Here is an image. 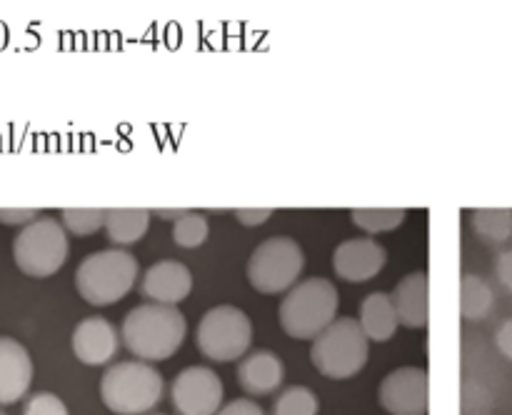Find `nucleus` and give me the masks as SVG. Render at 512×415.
<instances>
[{
  "mask_svg": "<svg viewBox=\"0 0 512 415\" xmlns=\"http://www.w3.org/2000/svg\"><path fill=\"white\" fill-rule=\"evenodd\" d=\"M185 333H188V323L178 305L160 303L135 305L125 315L123 328H120L125 348L145 363H160L178 353Z\"/></svg>",
  "mask_w": 512,
  "mask_h": 415,
  "instance_id": "obj_1",
  "label": "nucleus"
},
{
  "mask_svg": "<svg viewBox=\"0 0 512 415\" xmlns=\"http://www.w3.org/2000/svg\"><path fill=\"white\" fill-rule=\"evenodd\" d=\"M165 380L153 363L120 360L100 378V398L115 415H145L163 400Z\"/></svg>",
  "mask_w": 512,
  "mask_h": 415,
  "instance_id": "obj_2",
  "label": "nucleus"
},
{
  "mask_svg": "<svg viewBox=\"0 0 512 415\" xmlns=\"http://www.w3.org/2000/svg\"><path fill=\"white\" fill-rule=\"evenodd\" d=\"M138 258L125 248H105L85 255L75 270V288L90 305H113L138 283Z\"/></svg>",
  "mask_w": 512,
  "mask_h": 415,
  "instance_id": "obj_3",
  "label": "nucleus"
},
{
  "mask_svg": "<svg viewBox=\"0 0 512 415\" xmlns=\"http://www.w3.org/2000/svg\"><path fill=\"white\" fill-rule=\"evenodd\" d=\"M340 293L328 278H308L288 290L280 303V325L295 340H315L338 320Z\"/></svg>",
  "mask_w": 512,
  "mask_h": 415,
  "instance_id": "obj_4",
  "label": "nucleus"
},
{
  "mask_svg": "<svg viewBox=\"0 0 512 415\" xmlns=\"http://www.w3.org/2000/svg\"><path fill=\"white\" fill-rule=\"evenodd\" d=\"M370 340L358 318H338L313 340L310 360L320 375L330 380H348L365 368Z\"/></svg>",
  "mask_w": 512,
  "mask_h": 415,
  "instance_id": "obj_5",
  "label": "nucleus"
},
{
  "mask_svg": "<svg viewBox=\"0 0 512 415\" xmlns=\"http://www.w3.org/2000/svg\"><path fill=\"white\" fill-rule=\"evenodd\" d=\"M303 268L305 253L298 240L288 238V235H273L250 253L245 273L258 293L280 295L298 285Z\"/></svg>",
  "mask_w": 512,
  "mask_h": 415,
  "instance_id": "obj_6",
  "label": "nucleus"
},
{
  "mask_svg": "<svg viewBox=\"0 0 512 415\" xmlns=\"http://www.w3.org/2000/svg\"><path fill=\"white\" fill-rule=\"evenodd\" d=\"M70 253L68 230L55 218H38L13 240L15 265L30 278H50L65 265Z\"/></svg>",
  "mask_w": 512,
  "mask_h": 415,
  "instance_id": "obj_7",
  "label": "nucleus"
},
{
  "mask_svg": "<svg viewBox=\"0 0 512 415\" xmlns=\"http://www.w3.org/2000/svg\"><path fill=\"white\" fill-rule=\"evenodd\" d=\"M198 350L215 363H233L248 355L253 343V323L235 305H215L200 318L195 330Z\"/></svg>",
  "mask_w": 512,
  "mask_h": 415,
  "instance_id": "obj_8",
  "label": "nucleus"
},
{
  "mask_svg": "<svg viewBox=\"0 0 512 415\" xmlns=\"http://www.w3.org/2000/svg\"><path fill=\"white\" fill-rule=\"evenodd\" d=\"M223 395V380L205 365L183 368L170 388V400L178 415H218L223 408Z\"/></svg>",
  "mask_w": 512,
  "mask_h": 415,
  "instance_id": "obj_9",
  "label": "nucleus"
},
{
  "mask_svg": "<svg viewBox=\"0 0 512 415\" xmlns=\"http://www.w3.org/2000/svg\"><path fill=\"white\" fill-rule=\"evenodd\" d=\"M380 405L390 415H428L430 375L425 368L403 365L390 370L378 390Z\"/></svg>",
  "mask_w": 512,
  "mask_h": 415,
  "instance_id": "obj_10",
  "label": "nucleus"
},
{
  "mask_svg": "<svg viewBox=\"0 0 512 415\" xmlns=\"http://www.w3.org/2000/svg\"><path fill=\"white\" fill-rule=\"evenodd\" d=\"M388 263V250L375 238H350L333 253V268L348 283H368Z\"/></svg>",
  "mask_w": 512,
  "mask_h": 415,
  "instance_id": "obj_11",
  "label": "nucleus"
},
{
  "mask_svg": "<svg viewBox=\"0 0 512 415\" xmlns=\"http://www.w3.org/2000/svg\"><path fill=\"white\" fill-rule=\"evenodd\" d=\"M70 345H73V353L80 363L105 365L118 353L120 338L110 320L100 318V315H90V318L80 320L75 325Z\"/></svg>",
  "mask_w": 512,
  "mask_h": 415,
  "instance_id": "obj_12",
  "label": "nucleus"
},
{
  "mask_svg": "<svg viewBox=\"0 0 512 415\" xmlns=\"http://www.w3.org/2000/svg\"><path fill=\"white\" fill-rule=\"evenodd\" d=\"M140 290L150 303L178 305L193 290V273L180 260H160L145 270Z\"/></svg>",
  "mask_w": 512,
  "mask_h": 415,
  "instance_id": "obj_13",
  "label": "nucleus"
},
{
  "mask_svg": "<svg viewBox=\"0 0 512 415\" xmlns=\"http://www.w3.org/2000/svg\"><path fill=\"white\" fill-rule=\"evenodd\" d=\"M33 383V358L10 335H0V405L18 403Z\"/></svg>",
  "mask_w": 512,
  "mask_h": 415,
  "instance_id": "obj_14",
  "label": "nucleus"
},
{
  "mask_svg": "<svg viewBox=\"0 0 512 415\" xmlns=\"http://www.w3.org/2000/svg\"><path fill=\"white\" fill-rule=\"evenodd\" d=\"M395 310H398V320L405 328L420 330L428 325L430 320V278L425 270H415L408 273L390 293Z\"/></svg>",
  "mask_w": 512,
  "mask_h": 415,
  "instance_id": "obj_15",
  "label": "nucleus"
},
{
  "mask_svg": "<svg viewBox=\"0 0 512 415\" xmlns=\"http://www.w3.org/2000/svg\"><path fill=\"white\" fill-rule=\"evenodd\" d=\"M285 365L278 353L268 348H258L240 358L238 383L248 395H270L283 385Z\"/></svg>",
  "mask_w": 512,
  "mask_h": 415,
  "instance_id": "obj_16",
  "label": "nucleus"
},
{
  "mask_svg": "<svg viewBox=\"0 0 512 415\" xmlns=\"http://www.w3.org/2000/svg\"><path fill=\"white\" fill-rule=\"evenodd\" d=\"M358 323L360 328L365 330V335H368V340L385 343V340L393 338L400 320H398V310H395L390 293L375 290V293L365 295L363 305H360Z\"/></svg>",
  "mask_w": 512,
  "mask_h": 415,
  "instance_id": "obj_17",
  "label": "nucleus"
},
{
  "mask_svg": "<svg viewBox=\"0 0 512 415\" xmlns=\"http://www.w3.org/2000/svg\"><path fill=\"white\" fill-rule=\"evenodd\" d=\"M150 215L153 213L148 208H108V213H105L108 240L118 248L138 243L148 233Z\"/></svg>",
  "mask_w": 512,
  "mask_h": 415,
  "instance_id": "obj_18",
  "label": "nucleus"
},
{
  "mask_svg": "<svg viewBox=\"0 0 512 415\" xmlns=\"http://www.w3.org/2000/svg\"><path fill=\"white\" fill-rule=\"evenodd\" d=\"M495 305V293L485 278L465 273L460 280V313L465 320H483Z\"/></svg>",
  "mask_w": 512,
  "mask_h": 415,
  "instance_id": "obj_19",
  "label": "nucleus"
},
{
  "mask_svg": "<svg viewBox=\"0 0 512 415\" xmlns=\"http://www.w3.org/2000/svg\"><path fill=\"white\" fill-rule=\"evenodd\" d=\"M470 225L485 243H508L512 238V208H478L470 215Z\"/></svg>",
  "mask_w": 512,
  "mask_h": 415,
  "instance_id": "obj_20",
  "label": "nucleus"
},
{
  "mask_svg": "<svg viewBox=\"0 0 512 415\" xmlns=\"http://www.w3.org/2000/svg\"><path fill=\"white\" fill-rule=\"evenodd\" d=\"M408 210L405 208H353L350 220L365 233H388L403 225Z\"/></svg>",
  "mask_w": 512,
  "mask_h": 415,
  "instance_id": "obj_21",
  "label": "nucleus"
},
{
  "mask_svg": "<svg viewBox=\"0 0 512 415\" xmlns=\"http://www.w3.org/2000/svg\"><path fill=\"white\" fill-rule=\"evenodd\" d=\"M320 400L308 385H290L275 398L273 415H318Z\"/></svg>",
  "mask_w": 512,
  "mask_h": 415,
  "instance_id": "obj_22",
  "label": "nucleus"
},
{
  "mask_svg": "<svg viewBox=\"0 0 512 415\" xmlns=\"http://www.w3.org/2000/svg\"><path fill=\"white\" fill-rule=\"evenodd\" d=\"M105 213H108V208H63L60 218H63V228L68 233L88 238V235L105 228Z\"/></svg>",
  "mask_w": 512,
  "mask_h": 415,
  "instance_id": "obj_23",
  "label": "nucleus"
},
{
  "mask_svg": "<svg viewBox=\"0 0 512 415\" xmlns=\"http://www.w3.org/2000/svg\"><path fill=\"white\" fill-rule=\"evenodd\" d=\"M210 225L205 215H200L198 210H188L180 220H175L173 225V240L180 248H198L208 240Z\"/></svg>",
  "mask_w": 512,
  "mask_h": 415,
  "instance_id": "obj_24",
  "label": "nucleus"
},
{
  "mask_svg": "<svg viewBox=\"0 0 512 415\" xmlns=\"http://www.w3.org/2000/svg\"><path fill=\"white\" fill-rule=\"evenodd\" d=\"M20 415H70L68 405L63 403V398L50 390H40L33 393L23 405V413Z\"/></svg>",
  "mask_w": 512,
  "mask_h": 415,
  "instance_id": "obj_25",
  "label": "nucleus"
},
{
  "mask_svg": "<svg viewBox=\"0 0 512 415\" xmlns=\"http://www.w3.org/2000/svg\"><path fill=\"white\" fill-rule=\"evenodd\" d=\"M38 208H0V223L5 225H30L38 220Z\"/></svg>",
  "mask_w": 512,
  "mask_h": 415,
  "instance_id": "obj_26",
  "label": "nucleus"
},
{
  "mask_svg": "<svg viewBox=\"0 0 512 415\" xmlns=\"http://www.w3.org/2000/svg\"><path fill=\"white\" fill-rule=\"evenodd\" d=\"M218 415H265V410L250 398H235L228 405H223Z\"/></svg>",
  "mask_w": 512,
  "mask_h": 415,
  "instance_id": "obj_27",
  "label": "nucleus"
},
{
  "mask_svg": "<svg viewBox=\"0 0 512 415\" xmlns=\"http://www.w3.org/2000/svg\"><path fill=\"white\" fill-rule=\"evenodd\" d=\"M270 215H273V208H235V218H238V223L248 225V228H253V225H263Z\"/></svg>",
  "mask_w": 512,
  "mask_h": 415,
  "instance_id": "obj_28",
  "label": "nucleus"
},
{
  "mask_svg": "<svg viewBox=\"0 0 512 415\" xmlns=\"http://www.w3.org/2000/svg\"><path fill=\"white\" fill-rule=\"evenodd\" d=\"M495 275H498L500 285L508 293H512V250H505V253L498 255V260H495Z\"/></svg>",
  "mask_w": 512,
  "mask_h": 415,
  "instance_id": "obj_29",
  "label": "nucleus"
},
{
  "mask_svg": "<svg viewBox=\"0 0 512 415\" xmlns=\"http://www.w3.org/2000/svg\"><path fill=\"white\" fill-rule=\"evenodd\" d=\"M495 345H498V350L505 358L512 360V318L505 320L498 328V333H495Z\"/></svg>",
  "mask_w": 512,
  "mask_h": 415,
  "instance_id": "obj_30",
  "label": "nucleus"
},
{
  "mask_svg": "<svg viewBox=\"0 0 512 415\" xmlns=\"http://www.w3.org/2000/svg\"><path fill=\"white\" fill-rule=\"evenodd\" d=\"M185 213H188V208H158L155 210V215H160L163 220H173V223L175 220L183 218Z\"/></svg>",
  "mask_w": 512,
  "mask_h": 415,
  "instance_id": "obj_31",
  "label": "nucleus"
},
{
  "mask_svg": "<svg viewBox=\"0 0 512 415\" xmlns=\"http://www.w3.org/2000/svg\"><path fill=\"white\" fill-rule=\"evenodd\" d=\"M0 415H3V413H0Z\"/></svg>",
  "mask_w": 512,
  "mask_h": 415,
  "instance_id": "obj_32",
  "label": "nucleus"
},
{
  "mask_svg": "<svg viewBox=\"0 0 512 415\" xmlns=\"http://www.w3.org/2000/svg\"><path fill=\"white\" fill-rule=\"evenodd\" d=\"M478 415H480V413H478Z\"/></svg>",
  "mask_w": 512,
  "mask_h": 415,
  "instance_id": "obj_33",
  "label": "nucleus"
}]
</instances>
